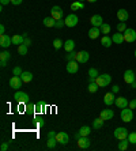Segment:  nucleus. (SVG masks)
Masks as SVG:
<instances>
[{
  "mask_svg": "<svg viewBox=\"0 0 136 151\" xmlns=\"http://www.w3.org/2000/svg\"><path fill=\"white\" fill-rule=\"evenodd\" d=\"M110 82H112V76L109 74H102L95 78V83H97L99 87H106V86L110 84Z\"/></svg>",
  "mask_w": 136,
  "mask_h": 151,
  "instance_id": "obj_1",
  "label": "nucleus"
},
{
  "mask_svg": "<svg viewBox=\"0 0 136 151\" xmlns=\"http://www.w3.org/2000/svg\"><path fill=\"white\" fill-rule=\"evenodd\" d=\"M121 120L124 121V123H129V121H132L133 119V112L131 108H124V109L121 110Z\"/></svg>",
  "mask_w": 136,
  "mask_h": 151,
  "instance_id": "obj_2",
  "label": "nucleus"
},
{
  "mask_svg": "<svg viewBox=\"0 0 136 151\" xmlns=\"http://www.w3.org/2000/svg\"><path fill=\"white\" fill-rule=\"evenodd\" d=\"M114 137L116 139H119V140H122V139H127L128 137V129L124 128V127H119V128H116L114 129Z\"/></svg>",
  "mask_w": 136,
  "mask_h": 151,
  "instance_id": "obj_3",
  "label": "nucleus"
},
{
  "mask_svg": "<svg viewBox=\"0 0 136 151\" xmlns=\"http://www.w3.org/2000/svg\"><path fill=\"white\" fill-rule=\"evenodd\" d=\"M64 21H65V26H68V27H75V26L78 25V22H79V18L75 14H70V15H67Z\"/></svg>",
  "mask_w": 136,
  "mask_h": 151,
  "instance_id": "obj_4",
  "label": "nucleus"
},
{
  "mask_svg": "<svg viewBox=\"0 0 136 151\" xmlns=\"http://www.w3.org/2000/svg\"><path fill=\"white\" fill-rule=\"evenodd\" d=\"M29 98H30V97H29L24 91H21V90L14 94V99L18 102V104H26V102H29Z\"/></svg>",
  "mask_w": 136,
  "mask_h": 151,
  "instance_id": "obj_5",
  "label": "nucleus"
},
{
  "mask_svg": "<svg viewBox=\"0 0 136 151\" xmlns=\"http://www.w3.org/2000/svg\"><path fill=\"white\" fill-rule=\"evenodd\" d=\"M22 84H23V81H22L21 76H17V75H14V76L10 79V87L15 88V90H19V88L22 87Z\"/></svg>",
  "mask_w": 136,
  "mask_h": 151,
  "instance_id": "obj_6",
  "label": "nucleus"
},
{
  "mask_svg": "<svg viewBox=\"0 0 136 151\" xmlns=\"http://www.w3.org/2000/svg\"><path fill=\"white\" fill-rule=\"evenodd\" d=\"M76 144H78V147H79V148H82V150H86V148L90 147L91 140L89 139L87 136H82V137H79V139H78Z\"/></svg>",
  "mask_w": 136,
  "mask_h": 151,
  "instance_id": "obj_7",
  "label": "nucleus"
},
{
  "mask_svg": "<svg viewBox=\"0 0 136 151\" xmlns=\"http://www.w3.org/2000/svg\"><path fill=\"white\" fill-rule=\"evenodd\" d=\"M50 17L55 19V21H59V19H63V10L59 7V6H55L50 10Z\"/></svg>",
  "mask_w": 136,
  "mask_h": 151,
  "instance_id": "obj_8",
  "label": "nucleus"
},
{
  "mask_svg": "<svg viewBox=\"0 0 136 151\" xmlns=\"http://www.w3.org/2000/svg\"><path fill=\"white\" fill-rule=\"evenodd\" d=\"M89 57H90V55H89V52H86V50L76 52V55H75V60H76L78 63H87Z\"/></svg>",
  "mask_w": 136,
  "mask_h": 151,
  "instance_id": "obj_9",
  "label": "nucleus"
},
{
  "mask_svg": "<svg viewBox=\"0 0 136 151\" xmlns=\"http://www.w3.org/2000/svg\"><path fill=\"white\" fill-rule=\"evenodd\" d=\"M124 41H127V42L136 41V32L133 29H127L125 32H124Z\"/></svg>",
  "mask_w": 136,
  "mask_h": 151,
  "instance_id": "obj_10",
  "label": "nucleus"
},
{
  "mask_svg": "<svg viewBox=\"0 0 136 151\" xmlns=\"http://www.w3.org/2000/svg\"><path fill=\"white\" fill-rule=\"evenodd\" d=\"M135 79H136V75H135V72H133L132 70H127L125 72H124V82H125L127 84L133 83Z\"/></svg>",
  "mask_w": 136,
  "mask_h": 151,
  "instance_id": "obj_11",
  "label": "nucleus"
},
{
  "mask_svg": "<svg viewBox=\"0 0 136 151\" xmlns=\"http://www.w3.org/2000/svg\"><path fill=\"white\" fill-rule=\"evenodd\" d=\"M0 45L1 48H8L10 45H12V37H10L8 34L0 35Z\"/></svg>",
  "mask_w": 136,
  "mask_h": 151,
  "instance_id": "obj_12",
  "label": "nucleus"
},
{
  "mask_svg": "<svg viewBox=\"0 0 136 151\" xmlns=\"http://www.w3.org/2000/svg\"><path fill=\"white\" fill-rule=\"evenodd\" d=\"M90 23H91V26H95V27H101V26L104 25V19H102L101 15L95 14V15H93V17L90 18Z\"/></svg>",
  "mask_w": 136,
  "mask_h": 151,
  "instance_id": "obj_13",
  "label": "nucleus"
},
{
  "mask_svg": "<svg viewBox=\"0 0 136 151\" xmlns=\"http://www.w3.org/2000/svg\"><path fill=\"white\" fill-rule=\"evenodd\" d=\"M78 61L76 60H71V61H68V64H67V71L70 72V74H76L78 70H79V65H78Z\"/></svg>",
  "mask_w": 136,
  "mask_h": 151,
  "instance_id": "obj_14",
  "label": "nucleus"
},
{
  "mask_svg": "<svg viewBox=\"0 0 136 151\" xmlns=\"http://www.w3.org/2000/svg\"><path fill=\"white\" fill-rule=\"evenodd\" d=\"M56 140H57V143H60V144H67L70 142V136H68V134H65V132H57Z\"/></svg>",
  "mask_w": 136,
  "mask_h": 151,
  "instance_id": "obj_15",
  "label": "nucleus"
},
{
  "mask_svg": "<svg viewBox=\"0 0 136 151\" xmlns=\"http://www.w3.org/2000/svg\"><path fill=\"white\" fill-rule=\"evenodd\" d=\"M128 18H129V14L125 8H120V10L117 11V19H119L120 22H127Z\"/></svg>",
  "mask_w": 136,
  "mask_h": 151,
  "instance_id": "obj_16",
  "label": "nucleus"
},
{
  "mask_svg": "<svg viewBox=\"0 0 136 151\" xmlns=\"http://www.w3.org/2000/svg\"><path fill=\"white\" fill-rule=\"evenodd\" d=\"M114 101H116V97H114V93H106L105 94V97H104V102H105V105H108V106H110V105H113L114 104Z\"/></svg>",
  "mask_w": 136,
  "mask_h": 151,
  "instance_id": "obj_17",
  "label": "nucleus"
},
{
  "mask_svg": "<svg viewBox=\"0 0 136 151\" xmlns=\"http://www.w3.org/2000/svg\"><path fill=\"white\" fill-rule=\"evenodd\" d=\"M114 104L117 105V108H120V109H124V108H128V99L125 98V97H119V98H116Z\"/></svg>",
  "mask_w": 136,
  "mask_h": 151,
  "instance_id": "obj_18",
  "label": "nucleus"
},
{
  "mask_svg": "<svg viewBox=\"0 0 136 151\" xmlns=\"http://www.w3.org/2000/svg\"><path fill=\"white\" fill-rule=\"evenodd\" d=\"M99 34H101V27L93 26V27L89 30V37H90L91 40H97L98 37H99Z\"/></svg>",
  "mask_w": 136,
  "mask_h": 151,
  "instance_id": "obj_19",
  "label": "nucleus"
},
{
  "mask_svg": "<svg viewBox=\"0 0 136 151\" xmlns=\"http://www.w3.org/2000/svg\"><path fill=\"white\" fill-rule=\"evenodd\" d=\"M113 116H114V113H113L112 109H105V110H102L101 114H99V117H101L104 121H106V120H110Z\"/></svg>",
  "mask_w": 136,
  "mask_h": 151,
  "instance_id": "obj_20",
  "label": "nucleus"
},
{
  "mask_svg": "<svg viewBox=\"0 0 136 151\" xmlns=\"http://www.w3.org/2000/svg\"><path fill=\"white\" fill-rule=\"evenodd\" d=\"M112 40H113V44H122L124 42V33H114L112 35Z\"/></svg>",
  "mask_w": 136,
  "mask_h": 151,
  "instance_id": "obj_21",
  "label": "nucleus"
},
{
  "mask_svg": "<svg viewBox=\"0 0 136 151\" xmlns=\"http://www.w3.org/2000/svg\"><path fill=\"white\" fill-rule=\"evenodd\" d=\"M24 38H26V37H24L23 34H15V35H12V44H14V45H22V44H23L24 42Z\"/></svg>",
  "mask_w": 136,
  "mask_h": 151,
  "instance_id": "obj_22",
  "label": "nucleus"
},
{
  "mask_svg": "<svg viewBox=\"0 0 136 151\" xmlns=\"http://www.w3.org/2000/svg\"><path fill=\"white\" fill-rule=\"evenodd\" d=\"M101 44H102V46H105V48H110L112 44H113L112 37H109V35H104V37L101 38Z\"/></svg>",
  "mask_w": 136,
  "mask_h": 151,
  "instance_id": "obj_23",
  "label": "nucleus"
},
{
  "mask_svg": "<svg viewBox=\"0 0 136 151\" xmlns=\"http://www.w3.org/2000/svg\"><path fill=\"white\" fill-rule=\"evenodd\" d=\"M64 49H65V52H72L75 49V41L73 40H67L64 42Z\"/></svg>",
  "mask_w": 136,
  "mask_h": 151,
  "instance_id": "obj_24",
  "label": "nucleus"
},
{
  "mask_svg": "<svg viewBox=\"0 0 136 151\" xmlns=\"http://www.w3.org/2000/svg\"><path fill=\"white\" fill-rule=\"evenodd\" d=\"M42 23H44V26H46V27H55L56 21H55L52 17H48V18H45V19L42 21Z\"/></svg>",
  "mask_w": 136,
  "mask_h": 151,
  "instance_id": "obj_25",
  "label": "nucleus"
},
{
  "mask_svg": "<svg viewBox=\"0 0 136 151\" xmlns=\"http://www.w3.org/2000/svg\"><path fill=\"white\" fill-rule=\"evenodd\" d=\"M21 78H22V81H23V83H30L33 81V74L32 72H22Z\"/></svg>",
  "mask_w": 136,
  "mask_h": 151,
  "instance_id": "obj_26",
  "label": "nucleus"
},
{
  "mask_svg": "<svg viewBox=\"0 0 136 151\" xmlns=\"http://www.w3.org/2000/svg\"><path fill=\"white\" fill-rule=\"evenodd\" d=\"M98 71L95 68H90L89 70V82H95V78L98 76Z\"/></svg>",
  "mask_w": 136,
  "mask_h": 151,
  "instance_id": "obj_27",
  "label": "nucleus"
},
{
  "mask_svg": "<svg viewBox=\"0 0 136 151\" xmlns=\"http://www.w3.org/2000/svg\"><path fill=\"white\" fill-rule=\"evenodd\" d=\"M128 143H129L128 137H127V139H122V140H120V143H119V150H121V151L128 150Z\"/></svg>",
  "mask_w": 136,
  "mask_h": 151,
  "instance_id": "obj_28",
  "label": "nucleus"
},
{
  "mask_svg": "<svg viewBox=\"0 0 136 151\" xmlns=\"http://www.w3.org/2000/svg\"><path fill=\"white\" fill-rule=\"evenodd\" d=\"M84 8V4L82 3V1H73L72 4H71V10L72 11H75V10H83Z\"/></svg>",
  "mask_w": 136,
  "mask_h": 151,
  "instance_id": "obj_29",
  "label": "nucleus"
},
{
  "mask_svg": "<svg viewBox=\"0 0 136 151\" xmlns=\"http://www.w3.org/2000/svg\"><path fill=\"white\" fill-rule=\"evenodd\" d=\"M104 120L101 119V117H99V119H95L94 121H93V127H94L95 129H101L102 127H104Z\"/></svg>",
  "mask_w": 136,
  "mask_h": 151,
  "instance_id": "obj_30",
  "label": "nucleus"
},
{
  "mask_svg": "<svg viewBox=\"0 0 136 151\" xmlns=\"http://www.w3.org/2000/svg\"><path fill=\"white\" fill-rule=\"evenodd\" d=\"M78 132H79L82 136H89V135H90V132H91V128H90V127H87V125H84V127H82Z\"/></svg>",
  "mask_w": 136,
  "mask_h": 151,
  "instance_id": "obj_31",
  "label": "nucleus"
},
{
  "mask_svg": "<svg viewBox=\"0 0 136 151\" xmlns=\"http://www.w3.org/2000/svg\"><path fill=\"white\" fill-rule=\"evenodd\" d=\"M110 30H112V26L109 25V23H104V25L101 26V33L104 35H108L109 33H110Z\"/></svg>",
  "mask_w": 136,
  "mask_h": 151,
  "instance_id": "obj_32",
  "label": "nucleus"
},
{
  "mask_svg": "<svg viewBox=\"0 0 136 151\" xmlns=\"http://www.w3.org/2000/svg\"><path fill=\"white\" fill-rule=\"evenodd\" d=\"M98 87H99V86H98L95 82H90V83H89L87 90H89V93H97L98 91Z\"/></svg>",
  "mask_w": 136,
  "mask_h": 151,
  "instance_id": "obj_33",
  "label": "nucleus"
},
{
  "mask_svg": "<svg viewBox=\"0 0 136 151\" xmlns=\"http://www.w3.org/2000/svg\"><path fill=\"white\" fill-rule=\"evenodd\" d=\"M27 45H24V44H22V45L18 46V53L21 55V56H24V55H27Z\"/></svg>",
  "mask_w": 136,
  "mask_h": 151,
  "instance_id": "obj_34",
  "label": "nucleus"
},
{
  "mask_svg": "<svg viewBox=\"0 0 136 151\" xmlns=\"http://www.w3.org/2000/svg\"><path fill=\"white\" fill-rule=\"evenodd\" d=\"M56 144H57L56 137H49L46 146H48V148H55V147H56Z\"/></svg>",
  "mask_w": 136,
  "mask_h": 151,
  "instance_id": "obj_35",
  "label": "nucleus"
},
{
  "mask_svg": "<svg viewBox=\"0 0 136 151\" xmlns=\"http://www.w3.org/2000/svg\"><path fill=\"white\" fill-rule=\"evenodd\" d=\"M11 57V53L8 50H4V52L0 53V60H3V61H8Z\"/></svg>",
  "mask_w": 136,
  "mask_h": 151,
  "instance_id": "obj_36",
  "label": "nucleus"
},
{
  "mask_svg": "<svg viewBox=\"0 0 136 151\" xmlns=\"http://www.w3.org/2000/svg\"><path fill=\"white\" fill-rule=\"evenodd\" d=\"M53 46H55V49H60L61 46H64V44H63V41H61V40L56 38L55 41H53Z\"/></svg>",
  "mask_w": 136,
  "mask_h": 151,
  "instance_id": "obj_37",
  "label": "nucleus"
},
{
  "mask_svg": "<svg viewBox=\"0 0 136 151\" xmlns=\"http://www.w3.org/2000/svg\"><path fill=\"white\" fill-rule=\"evenodd\" d=\"M125 30H127V25H125V22H120L119 25H117V32L124 33Z\"/></svg>",
  "mask_w": 136,
  "mask_h": 151,
  "instance_id": "obj_38",
  "label": "nucleus"
},
{
  "mask_svg": "<svg viewBox=\"0 0 136 151\" xmlns=\"http://www.w3.org/2000/svg\"><path fill=\"white\" fill-rule=\"evenodd\" d=\"M128 140H129V143L136 144V132H131L128 135Z\"/></svg>",
  "mask_w": 136,
  "mask_h": 151,
  "instance_id": "obj_39",
  "label": "nucleus"
},
{
  "mask_svg": "<svg viewBox=\"0 0 136 151\" xmlns=\"http://www.w3.org/2000/svg\"><path fill=\"white\" fill-rule=\"evenodd\" d=\"M42 109H44V104L42 102H37L35 104V113H41Z\"/></svg>",
  "mask_w": 136,
  "mask_h": 151,
  "instance_id": "obj_40",
  "label": "nucleus"
},
{
  "mask_svg": "<svg viewBox=\"0 0 136 151\" xmlns=\"http://www.w3.org/2000/svg\"><path fill=\"white\" fill-rule=\"evenodd\" d=\"M26 109H27V112H35V105H33L30 102H26Z\"/></svg>",
  "mask_w": 136,
  "mask_h": 151,
  "instance_id": "obj_41",
  "label": "nucleus"
},
{
  "mask_svg": "<svg viewBox=\"0 0 136 151\" xmlns=\"http://www.w3.org/2000/svg\"><path fill=\"white\" fill-rule=\"evenodd\" d=\"M22 72H23V71H22V68H21V67H15L14 70H12V74L17 75V76H21Z\"/></svg>",
  "mask_w": 136,
  "mask_h": 151,
  "instance_id": "obj_42",
  "label": "nucleus"
},
{
  "mask_svg": "<svg viewBox=\"0 0 136 151\" xmlns=\"http://www.w3.org/2000/svg\"><path fill=\"white\" fill-rule=\"evenodd\" d=\"M75 55H76V52H75V50H72V52H68V55H67V60H68V61H71V60H75Z\"/></svg>",
  "mask_w": 136,
  "mask_h": 151,
  "instance_id": "obj_43",
  "label": "nucleus"
},
{
  "mask_svg": "<svg viewBox=\"0 0 136 151\" xmlns=\"http://www.w3.org/2000/svg\"><path fill=\"white\" fill-rule=\"evenodd\" d=\"M64 25H65V21H63V19H59V21H56V25H55V27L60 29V27H63Z\"/></svg>",
  "mask_w": 136,
  "mask_h": 151,
  "instance_id": "obj_44",
  "label": "nucleus"
},
{
  "mask_svg": "<svg viewBox=\"0 0 136 151\" xmlns=\"http://www.w3.org/2000/svg\"><path fill=\"white\" fill-rule=\"evenodd\" d=\"M128 108H131V109H136V98L132 99V101H129Z\"/></svg>",
  "mask_w": 136,
  "mask_h": 151,
  "instance_id": "obj_45",
  "label": "nucleus"
},
{
  "mask_svg": "<svg viewBox=\"0 0 136 151\" xmlns=\"http://www.w3.org/2000/svg\"><path fill=\"white\" fill-rule=\"evenodd\" d=\"M119 91H120V86L114 84V86L112 87V93H114V94H116V93H119Z\"/></svg>",
  "mask_w": 136,
  "mask_h": 151,
  "instance_id": "obj_46",
  "label": "nucleus"
},
{
  "mask_svg": "<svg viewBox=\"0 0 136 151\" xmlns=\"http://www.w3.org/2000/svg\"><path fill=\"white\" fill-rule=\"evenodd\" d=\"M0 150H1V151L8 150V144L7 143H1V146H0Z\"/></svg>",
  "mask_w": 136,
  "mask_h": 151,
  "instance_id": "obj_47",
  "label": "nucleus"
},
{
  "mask_svg": "<svg viewBox=\"0 0 136 151\" xmlns=\"http://www.w3.org/2000/svg\"><path fill=\"white\" fill-rule=\"evenodd\" d=\"M22 1H23V0H11V4H14V6H19V4H22Z\"/></svg>",
  "mask_w": 136,
  "mask_h": 151,
  "instance_id": "obj_48",
  "label": "nucleus"
},
{
  "mask_svg": "<svg viewBox=\"0 0 136 151\" xmlns=\"http://www.w3.org/2000/svg\"><path fill=\"white\" fill-rule=\"evenodd\" d=\"M56 134H57V132H55V131L48 132V139H49V137H56Z\"/></svg>",
  "mask_w": 136,
  "mask_h": 151,
  "instance_id": "obj_49",
  "label": "nucleus"
},
{
  "mask_svg": "<svg viewBox=\"0 0 136 151\" xmlns=\"http://www.w3.org/2000/svg\"><path fill=\"white\" fill-rule=\"evenodd\" d=\"M23 44H24V45H27V46H30V45H32V40L26 37V38H24V42H23Z\"/></svg>",
  "mask_w": 136,
  "mask_h": 151,
  "instance_id": "obj_50",
  "label": "nucleus"
},
{
  "mask_svg": "<svg viewBox=\"0 0 136 151\" xmlns=\"http://www.w3.org/2000/svg\"><path fill=\"white\" fill-rule=\"evenodd\" d=\"M4 33H6V27H4V25H0V35H3Z\"/></svg>",
  "mask_w": 136,
  "mask_h": 151,
  "instance_id": "obj_51",
  "label": "nucleus"
},
{
  "mask_svg": "<svg viewBox=\"0 0 136 151\" xmlns=\"http://www.w3.org/2000/svg\"><path fill=\"white\" fill-rule=\"evenodd\" d=\"M8 3H11V0H0V4H1V6H6V4H8Z\"/></svg>",
  "mask_w": 136,
  "mask_h": 151,
  "instance_id": "obj_52",
  "label": "nucleus"
},
{
  "mask_svg": "<svg viewBox=\"0 0 136 151\" xmlns=\"http://www.w3.org/2000/svg\"><path fill=\"white\" fill-rule=\"evenodd\" d=\"M44 124H45V123H44V120H37V125H38V127H44Z\"/></svg>",
  "mask_w": 136,
  "mask_h": 151,
  "instance_id": "obj_53",
  "label": "nucleus"
},
{
  "mask_svg": "<svg viewBox=\"0 0 136 151\" xmlns=\"http://www.w3.org/2000/svg\"><path fill=\"white\" fill-rule=\"evenodd\" d=\"M0 65H1V67H6V65H7V61H3V60H0Z\"/></svg>",
  "mask_w": 136,
  "mask_h": 151,
  "instance_id": "obj_54",
  "label": "nucleus"
},
{
  "mask_svg": "<svg viewBox=\"0 0 136 151\" xmlns=\"http://www.w3.org/2000/svg\"><path fill=\"white\" fill-rule=\"evenodd\" d=\"M73 136H75V139H76V140H78V139H79V137H82V135H80L79 132H78V134H75V135H73Z\"/></svg>",
  "mask_w": 136,
  "mask_h": 151,
  "instance_id": "obj_55",
  "label": "nucleus"
},
{
  "mask_svg": "<svg viewBox=\"0 0 136 151\" xmlns=\"http://www.w3.org/2000/svg\"><path fill=\"white\" fill-rule=\"evenodd\" d=\"M131 86H132V88H136V81L133 83H131Z\"/></svg>",
  "mask_w": 136,
  "mask_h": 151,
  "instance_id": "obj_56",
  "label": "nucleus"
},
{
  "mask_svg": "<svg viewBox=\"0 0 136 151\" xmlns=\"http://www.w3.org/2000/svg\"><path fill=\"white\" fill-rule=\"evenodd\" d=\"M89 3H95V1H98V0H87Z\"/></svg>",
  "mask_w": 136,
  "mask_h": 151,
  "instance_id": "obj_57",
  "label": "nucleus"
},
{
  "mask_svg": "<svg viewBox=\"0 0 136 151\" xmlns=\"http://www.w3.org/2000/svg\"><path fill=\"white\" fill-rule=\"evenodd\" d=\"M78 1H82V3H83V1H84V0H78Z\"/></svg>",
  "mask_w": 136,
  "mask_h": 151,
  "instance_id": "obj_58",
  "label": "nucleus"
},
{
  "mask_svg": "<svg viewBox=\"0 0 136 151\" xmlns=\"http://www.w3.org/2000/svg\"><path fill=\"white\" fill-rule=\"evenodd\" d=\"M135 57H136V49H135Z\"/></svg>",
  "mask_w": 136,
  "mask_h": 151,
  "instance_id": "obj_59",
  "label": "nucleus"
},
{
  "mask_svg": "<svg viewBox=\"0 0 136 151\" xmlns=\"http://www.w3.org/2000/svg\"><path fill=\"white\" fill-rule=\"evenodd\" d=\"M135 81H136V79H135Z\"/></svg>",
  "mask_w": 136,
  "mask_h": 151,
  "instance_id": "obj_60",
  "label": "nucleus"
}]
</instances>
